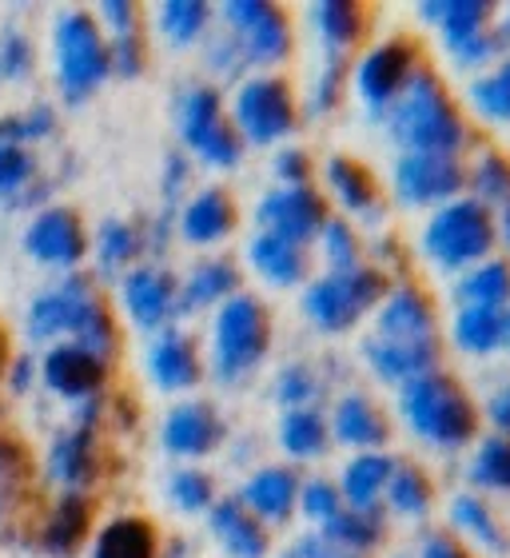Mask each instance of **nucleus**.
I'll list each match as a JSON object with an SVG mask.
<instances>
[{
  "label": "nucleus",
  "mask_w": 510,
  "mask_h": 558,
  "mask_svg": "<svg viewBox=\"0 0 510 558\" xmlns=\"http://www.w3.org/2000/svg\"><path fill=\"white\" fill-rule=\"evenodd\" d=\"M459 291H463L466 307H499L510 295V268L499 264V259H495V264H483V268L463 279Z\"/></svg>",
  "instance_id": "nucleus-34"
},
{
  "label": "nucleus",
  "mask_w": 510,
  "mask_h": 558,
  "mask_svg": "<svg viewBox=\"0 0 510 558\" xmlns=\"http://www.w3.org/2000/svg\"><path fill=\"white\" fill-rule=\"evenodd\" d=\"M387 490H391L394 507L406 511V514H423L430 507V483H427L423 471H411V466L394 471L391 483H387Z\"/></svg>",
  "instance_id": "nucleus-39"
},
{
  "label": "nucleus",
  "mask_w": 510,
  "mask_h": 558,
  "mask_svg": "<svg viewBox=\"0 0 510 558\" xmlns=\"http://www.w3.org/2000/svg\"><path fill=\"white\" fill-rule=\"evenodd\" d=\"M495 244V223L478 199H459L430 220L427 252L439 268H459L471 259H483Z\"/></svg>",
  "instance_id": "nucleus-3"
},
{
  "label": "nucleus",
  "mask_w": 510,
  "mask_h": 558,
  "mask_svg": "<svg viewBox=\"0 0 510 558\" xmlns=\"http://www.w3.org/2000/svg\"><path fill=\"white\" fill-rule=\"evenodd\" d=\"M336 435L351 447H379L387 439V418L363 396H351L336 411Z\"/></svg>",
  "instance_id": "nucleus-21"
},
{
  "label": "nucleus",
  "mask_w": 510,
  "mask_h": 558,
  "mask_svg": "<svg viewBox=\"0 0 510 558\" xmlns=\"http://www.w3.org/2000/svg\"><path fill=\"white\" fill-rule=\"evenodd\" d=\"M471 478L483 487L510 490V439H490L478 447L475 463H471Z\"/></svg>",
  "instance_id": "nucleus-36"
},
{
  "label": "nucleus",
  "mask_w": 510,
  "mask_h": 558,
  "mask_svg": "<svg viewBox=\"0 0 510 558\" xmlns=\"http://www.w3.org/2000/svg\"><path fill=\"white\" fill-rule=\"evenodd\" d=\"M423 12L439 21L442 36H447L451 48H463L466 40L483 36V21L490 16L487 4H430V9H423Z\"/></svg>",
  "instance_id": "nucleus-29"
},
{
  "label": "nucleus",
  "mask_w": 510,
  "mask_h": 558,
  "mask_svg": "<svg viewBox=\"0 0 510 558\" xmlns=\"http://www.w3.org/2000/svg\"><path fill=\"white\" fill-rule=\"evenodd\" d=\"M454 339L466 351H495L502 343V312L499 307H463L454 319Z\"/></svg>",
  "instance_id": "nucleus-28"
},
{
  "label": "nucleus",
  "mask_w": 510,
  "mask_h": 558,
  "mask_svg": "<svg viewBox=\"0 0 510 558\" xmlns=\"http://www.w3.org/2000/svg\"><path fill=\"white\" fill-rule=\"evenodd\" d=\"M279 439H283V447H288L291 454L312 459V454H319L327 447V427H324V418L315 415V411L295 408V411H288V418H283Z\"/></svg>",
  "instance_id": "nucleus-31"
},
{
  "label": "nucleus",
  "mask_w": 510,
  "mask_h": 558,
  "mask_svg": "<svg viewBox=\"0 0 510 558\" xmlns=\"http://www.w3.org/2000/svg\"><path fill=\"white\" fill-rule=\"evenodd\" d=\"M124 256H132V235H127V228H105V259L117 264Z\"/></svg>",
  "instance_id": "nucleus-52"
},
{
  "label": "nucleus",
  "mask_w": 510,
  "mask_h": 558,
  "mask_svg": "<svg viewBox=\"0 0 510 558\" xmlns=\"http://www.w3.org/2000/svg\"><path fill=\"white\" fill-rule=\"evenodd\" d=\"M423 558H466V550L459 543H451V538H430Z\"/></svg>",
  "instance_id": "nucleus-53"
},
{
  "label": "nucleus",
  "mask_w": 510,
  "mask_h": 558,
  "mask_svg": "<svg viewBox=\"0 0 510 558\" xmlns=\"http://www.w3.org/2000/svg\"><path fill=\"white\" fill-rule=\"evenodd\" d=\"M303 511L312 514V519H324V523H331V519L343 511L339 490L331 487V483H312V487L303 490Z\"/></svg>",
  "instance_id": "nucleus-45"
},
{
  "label": "nucleus",
  "mask_w": 510,
  "mask_h": 558,
  "mask_svg": "<svg viewBox=\"0 0 510 558\" xmlns=\"http://www.w3.org/2000/svg\"><path fill=\"white\" fill-rule=\"evenodd\" d=\"M502 343L510 348V315H502Z\"/></svg>",
  "instance_id": "nucleus-55"
},
{
  "label": "nucleus",
  "mask_w": 510,
  "mask_h": 558,
  "mask_svg": "<svg viewBox=\"0 0 510 558\" xmlns=\"http://www.w3.org/2000/svg\"><path fill=\"white\" fill-rule=\"evenodd\" d=\"M28 156L21 148H9V144H0V187H12L21 184L24 175H28Z\"/></svg>",
  "instance_id": "nucleus-49"
},
{
  "label": "nucleus",
  "mask_w": 510,
  "mask_h": 558,
  "mask_svg": "<svg viewBox=\"0 0 510 558\" xmlns=\"http://www.w3.org/2000/svg\"><path fill=\"white\" fill-rule=\"evenodd\" d=\"M411 69H415V48L406 45V40H391V45L375 48L360 69V93L372 105H387L411 81Z\"/></svg>",
  "instance_id": "nucleus-13"
},
{
  "label": "nucleus",
  "mask_w": 510,
  "mask_h": 558,
  "mask_svg": "<svg viewBox=\"0 0 510 558\" xmlns=\"http://www.w3.org/2000/svg\"><path fill=\"white\" fill-rule=\"evenodd\" d=\"M471 100H475L478 112H487L490 120H510V60L495 76H487V81H478L475 88H471Z\"/></svg>",
  "instance_id": "nucleus-40"
},
{
  "label": "nucleus",
  "mask_w": 510,
  "mask_h": 558,
  "mask_svg": "<svg viewBox=\"0 0 510 558\" xmlns=\"http://www.w3.org/2000/svg\"><path fill=\"white\" fill-rule=\"evenodd\" d=\"M276 172L288 180V187H307V160H303V151H283L276 160Z\"/></svg>",
  "instance_id": "nucleus-50"
},
{
  "label": "nucleus",
  "mask_w": 510,
  "mask_h": 558,
  "mask_svg": "<svg viewBox=\"0 0 510 558\" xmlns=\"http://www.w3.org/2000/svg\"><path fill=\"white\" fill-rule=\"evenodd\" d=\"M57 52H60V76L72 93H88L100 76L108 72V52L96 36L93 21L84 16H69L57 33Z\"/></svg>",
  "instance_id": "nucleus-9"
},
{
  "label": "nucleus",
  "mask_w": 510,
  "mask_h": 558,
  "mask_svg": "<svg viewBox=\"0 0 510 558\" xmlns=\"http://www.w3.org/2000/svg\"><path fill=\"white\" fill-rule=\"evenodd\" d=\"M228 16L235 21V28H240L247 52H252L255 60L276 64L291 48L288 24H283L276 4H228Z\"/></svg>",
  "instance_id": "nucleus-12"
},
{
  "label": "nucleus",
  "mask_w": 510,
  "mask_h": 558,
  "mask_svg": "<svg viewBox=\"0 0 510 558\" xmlns=\"http://www.w3.org/2000/svg\"><path fill=\"white\" fill-rule=\"evenodd\" d=\"M235 117H240V129L255 144H267V140H279L283 132H291L295 124V108H291L288 84L283 81H252L235 100Z\"/></svg>",
  "instance_id": "nucleus-8"
},
{
  "label": "nucleus",
  "mask_w": 510,
  "mask_h": 558,
  "mask_svg": "<svg viewBox=\"0 0 510 558\" xmlns=\"http://www.w3.org/2000/svg\"><path fill=\"white\" fill-rule=\"evenodd\" d=\"M204 21H208V4H192V0L163 4V28L172 40H192L204 28Z\"/></svg>",
  "instance_id": "nucleus-42"
},
{
  "label": "nucleus",
  "mask_w": 510,
  "mask_h": 558,
  "mask_svg": "<svg viewBox=\"0 0 510 558\" xmlns=\"http://www.w3.org/2000/svg\"><path fill=\"white\" fill-rule=\"evenodd\" d=\"M247 511L264 514V519H288L291 502H295V475L288 471H264L255 475L244 490Z\"/></svg>",
  "instance_id": "nucleus-23"
},
{
  "label": "nucleus",
  "mask_w": 510,
  "mask_h": 558,
  "mask_svg": "<svg viewBox=\"0 0 510 558\" xmlns=\"http://www.w3.org/2000/svg\"><path fill=\"white\" fill-rule=\"evenodd\" d=\"M52 466H57V475L64 478V483L88 478V439H84V435H72V439L60 442L57 454H52Z\"/></svg>",
  "instance_id": "nucleus-43"
},
{
  "label": "nucleus",
  "mask_w": 510,
  "mask_h": 558,
  "mask_svg": "<svg viewBox=\"0 0 510 558\" xmlns=\"http://www.w3.org/2000/svg\"><path fill=\"white\" fill-rule=\"evenodd\" d=\"M151 555H156V531L144 519H120L96 543V558H151Z\"/></svg>",
  "instance_id": "nucleus-25"
},
{
  "label": "nucleus",
  "mask_w": 510,
  "mask_h": 558,
  "mask_svg": "<svg viewBox=\"0 0 510 558\" xmlns=\"http://www.w3.org/2000/svg\"><path fill=\"white\" fill-rule=\"evenodd\" d=\"M339 84H343V60L331 57V64H327V72H324V81L315 84V108H319V112H327V108L339 100Z\"/></svg>",
  "instance_id": "nucleus-48"
},
{
  "label": "nucleus",
  "mask_w": 510,
  "mask_h": 558,
  "mask_svg": "<svg viewBox=\"0 0 510 558\" xmlns=\"http://www.w3.org/2000/svg\"><path fill=\"white\" fill-rule=\"evenodd\" d=\"M324 240H327V256H331V264L351 271V264H355V235H351L348 223L331 220L324 228Z\"/></svg>",
  "instance_id": "nucleus-46"
},
{
  "label": "nucleus",
  "mask_w": 510,
  "mask_h": 558,
  "mask_svg": "<svg viewBox=\"0 0 510 558\" xmlns=\"http://www.w3.org/2000/svg\"><path fill=\"white\" fill-rule=\"evenodd\" d=\"M267 336H271V327H267L264 303L252 295H235L216 319V367L223 375L252 367L264 355Z\"/></svg>",
  "instance_id": "nucleus-5"
},
{
  "label": "nucleus",
  "mask_w": 510,
  "mask_h": 558,
  "mask_svg": "<svg viewBox=\"0 0 510 558\" xmlns=\"http://www.w3.org/2000/svg\"><path fill=\"white\" fill-rule=\"evenodd\" d=\"M184 136L192 148H199L211 163L240 160V136L232 124H223L216 93H192L184 105Z\"/></svg>",
  "instance_id": "nucleus-11"
},
{
  "label": "nucleus",
  "mask_w": 510,
  "mask_h": 558,
  "mask_svg": "<svg viewBox=\"0 0 510 558\" xmlns=\"http://www.w3.org/2000/svg\"><path fill=\"white\" fill-rule=\"evenodd\" d=\"M394 187L406 204H435L463 187V163L435 151H406L394 168Z\"/></svg>",
  "instance_id": "nucleus-7"
},
{
  "label": "nucleus",
  "mask_w": 510,
  "mask_h": 558,
  "mask_svg": "<svg viewBox=\"0 0 510 558\" xmlns=\"http://www.w3.org/2000/svg\"><path fill=\"white\" fill-rule=\"evenodd\" d=\"M252 264L264 271L271 283H283V288H288V283H300V279L307 276V252H303L300 244H291V240L271 235V232H264L252 244Z\"/></svg>",
  "instance_id": "nucleus-20"
},
{
  "label": "nucleus",
  "mask_w": 510,
  "mask_h": 558,
  "mask_svg": "<svg viewBox=\"0 0 510 558\" xmlns=\"http://www.w3.org/2000/svg\"><path fill=\"white\" fill-rule=\"evenodd\" d=\"M235 288V268L232 264H208V268H199L196 276H192V288H187V303H208L216 300V295H223V291Z\"/></svg>",
  "instance_id": "nucleus-41"
},
{
  "label": "nucleus",
  "mask_w": 510,
  "mask_h": 558,
  "mask_svg": "<svg viewBox=\"0 0 510 558\" xmlns=\"http://www.w3.org/2000/svg\"><path fill=\"white\" fill-rule=\"evenodd\" d=\"M391 475H394V463L387 454H360L343 471V495L351 499V507H372L379 499V490L391 483Z\"/></svg>",
  "instance_id": "nucleus-24"
},
{
  "label": "nucleus",
  "mask_w": 510,
  "mask_h": 558,
  "mask_svg": "<svg viewBox=\"0 0 510 558\" xmlns=\"http://www.w3.org/2000/svg\"><path fill=\"white\" fill-rule=\"evenodd\" d=\"M319 33L331 40V45H351L355 36L363 33V9L360 4H319L312 9Z\"/></svg>",
  "instance_id": "nucleus-37"
},
{
  "label": "nucleus",
  "mask_w": 510,
  "mask_h": 558,
  "mask_svg": "<svg viewBox=\"0 0 510 558\" xmlns=\"http://www.w3.org/2000/svg\"><path fill=\"white\" fill-rule=\"evenodd\" d=\"M327 175H331L336 196L343 199L351 211H367L375 204V180H372V172H367L363 163L348 160V156H339V160H331Z\"/></svg>",
  "instance_id": "nucleus-30"
},
{
  "label": "nucleus",
  "mask_w": 510,
  "mask_h": 558,
  "mask_svg": "<svg viewBox=\"0 0 510 558\" xmlns=\"http://www.w3.org/2000/svg\"><path fill=\"white\" fill-rule=\"evenodd\" d=\"M175 499L184 511H199V507H208L211 502V483L196 471H184V475H175Z\"/></svg>",
  "instance_id": "nucleus-47"
},
{
  "label": "nucleus",
  "mask_w": 510,
  "mask_h": 558,
  "mask_svg": "<svg viewBox=\"0 0 510 558\" xmlns=\"http://www.w3.org/2000/svg\"><path fill=\"white\" fill-rule=\"evenodd\" d=\"M220 435H223V427H220V418L211 415V408H180L168 418V427H163L168 447L180 454L211 451V447L220 442Z\"/></svg>",
  "instance_id": "nucleus-17"
},
{
  "label": "nucleus",
  "mask_w": 510,
  "mask_h": 558,
  "mask_svg": "<svg viewBox=\"0 0 510 558\" xmlns=\"http://www.w3.org/2000/svg\"><path fill=\"white\" fill-rule=\"evenodd\" d=\"M391 129L411 151H435V156H454V148L466 140L463 120L454 117V108L447 105V96L430 72L406 84Z\"/></svg>",
  "instance_id": "nucleus-1"
},
{
  "label": "nucleus",
  "mask_w": 510,
  "mask_h": 558,
  "mask_svg": "<svg viewBox=\"0 0 510 558\" xmlns=\"http://www.w3.org/2000/svg\"><path fill=\"white\" fill-rule=\"evenodd\" d=\"M382 291H387V276H379V271H339V276L312 283L307 315L327 331H343L360 319V312H367L379 300Z\"/></svg>",
  "instance_id": "nucleus-4"
},
{
  "label": "nucleus",
  "mask_w": 510,
  "mask_h": 558,
  "mask_svg": "<svg viewBox=\"0 0 510 558\" xmlns=\"http://www.w3.org/2000/svg\"><path fill=\"white\" fill-rule=\"evenodd\" d=\"M439 360L435 339H391V343H372V363L382 379L411 384L418 375H427Z\"/></svg>",
  "instance_id": "nucleus-14"
},
{
  "label": "nucleus",
  "mask_w": 510,
  "mask_h": 558,
  "mask_svg": "<svg viewBox=\"0 0 510 558\" xmlns=\"http://www.w3.org/2000/svg\"><path fill=\"white\" fill-rule=\"evenodd\" d=\"M232 223H235V208L223 192H204V196L184 211V235L196 240V244H211V240L228 235Z\"/></svg>",
  "instance_id": "nucleus-22"
},
{
  "label": "nucleus",
  "mask_w": 510,
  "mask_h": 558,
  "mask_svg": "<svg viewBox=\"0 0 510 558\" xmlns=\"http://www.w3.org/2000/svg\"><path fill=\"white\" fill-rule=\"evenodd\" d=\"M28 490V454L16 442H0V511L21 507Z\"/></svg>",
  "instance_id": "nucleus-35"
},
{
  "label": "nucleus",
  "mask_w": 510,
  "mask_h": 558,
  "mask_svg": "<svg viewBox=\"0 0 510 558\" xmlns=\"http://www.w3.org/2000/svg\"><path fill=\"white\" fill-rule=\"evenodd\" d=\"M28 252L36 259H48V264H72V259H81L84 235L76 216L72 211H48V216H40L33 223V232H28Z\"/></svg>",
  "instance_id": "nucleus-15"
},
{
  "label": "nucleus",
  "mask_w": 510,
  "mask_h": 558,
  "mask_svg": "<svg viewBox=\"0 0 510 558\" xmlns=\"http://www.w3.org/2000/svg\"><path fill=\"white\" fill-rule=\"evenodd\" d=\"M502 235L510 240V204H507V216H502Z\"/></svg>",
  "instance_id": "nucleus-56"
},
{
  "label": "nucleus",
  "mask_w": 510,
  "mask_h": 558,
  "mask_svg": "<svg viewBox=\"0 0 510 558\" xmlns=\"http://www.w3.org/2000/svg\"><path fill=\"white\" fill-rule=\"evenodd\" d=\"M124 295L139 324H160L163 315H168V303H172V283L156 276V271H136V276L127 279Z\"/></svg>",
  "instance_id": "nucleus-26"
},
{
  "label": "nucleus",
  "mask_w": 510,
  "mask_h": 558,
  "mask_svg": "<svg viewBox=\"0 0 510 558\" xmlns=\"http://www.w3.org/2000/svg\"><path fill=\"white\" fill-rule=\"evenodd\" d=\"M259 220L267 223L271 235H283L291 244H303L319 228H327V208L324 199L315 196V192H307V187H279V192H271L264 199Z\"/></svg>",
  "instance_id": "nucleus-10"
},
{
  "label": "nucleus",
  "mask_w": 510,
  "mask_h": 558,
  "mask_svg": "<svg viewBox=\"0 0 510 558\" xmlns=\"http://www.w3.org/2000/svg\"><path fill=\"white\" fill-rule=\"evenodd\" d=\"M490 418H495V423L510 435V387L495 396V403H490Z\"/></svg>",
  "instance_id": "nucleus-54"
},
{
  "label": "nucleus",
  "mask_w": 510,
  "mask_h": 558,
  "mask_svg": "<svg viewBox=\"0 0 510 558\" xmlns=\"http://www.w3.org/2000/svg\"><path fill=\"white\" fill-rule=\"evenodd\" d=\"M151 375H156L163 387L196 384L199 363H196L192 343H187V339H175V336L163 339V343H156V351H151Z\"/></svg>",
  "instance_id": "nucleus-27"
},
{
  "label": "nucleus",
  "mask_w": 510,
  "mask_h": 558,
  "mask_svg": "<svg viewBox=\"0 0 510 558\" xmlns=\"http://www.w3.org/2000/svg\"><path fill=\"white\" fill-rule=\"evenodd\" d=\"M211 526H216V535L235 558H259L267 550V535L264 526L255 523V514L240 502H220L216 514H211Z\"/></svg>",
  "instance_id": "nucleus-18"
},
{
  "label": "nucleus",
  "mask_w": 510,
  "mask_h": 558,
  "mask_svg": "<svg viewBox=\"0 0 510 558\" xmlns=\"http://www.w3.org/2000/svg\"><path fill=\"white\" fill-rule=\"evenodd\" d=\"M475 187L483 192V196H490V199H507V204H510V163H507V160H499V156H487V160L478 163Z\"/></svg>",
  "instance_id": "nucleus-44"
},
{
  "label": "nucleus",
  "mask_w": 510,
  "mask_h": 558,
  "mask_svg": "<svg viewBox=\"0 0 510 558\" xmlns=\"http://www.w3.org/2000/svg\"><path fill=\"white\" fill-rule=\"evenodd\" d=\"M81 331L88 351L93 348H105L108 339H112V327H108V315L100 312V303L88 300V291L81 283H72V288L57 291V295H48L33 307V331L36 336H52V331Z\"/></svg>",
  "instance_id": "nucleus-6"
},
{
  "label": "nucleus",
  "mask_w": 510,
  "mask_h": 558,
  "mask_svg": "<svg viewBox=\"0 0 510 558\" xmlns=\"http://www.w3.org/2000/svg\"><path fill=\"white\" fill-rule=\"evenodd\" d=\"M312 391H315V384H312V375L307 372H288L283 375V384H279V396L288 399V403H303Z\"/></svg>",
  "instance_id": "nucleus-51"
},
{
  "label": "nucleus",
  "mask_w": 510,
  "mask_h": 558,
  "mask_svg": "<svg viewBox=\"0 0 510 558\" xmlns=\"http://www.w3.org/2000/svg\"><path fill=\"white\" fill-rule=\"evenodd\" d=\"M88 519H93V507L84 499H64L52 514V523H48V547L57 550V555H69L76 550V543L84 538L88 531Z\"/></svg>",
  "instance_id": "nucleus-33"
},
{
  "label": "nucleus",
  "mask_w": 510,
  "mask_h": 558,
  "mask_svg": "<svg viewBox=\"0 0 510 558\" xmlns=\"http://www.w3.org/2000/svg\"><path fill=\"white\" fill-rule=\"evenodd\" d=\"M454 519H459V526H466V531H471V535H475L478 543H483V547L507 550L502 526L495 523V514H490L478 499H459V502H454Z\"/></svg>",
  "instance_id": "nucleus-38"
},
{
  "label": "nucleus",
  "mask_w": 510,
  "mask_h": 558,
  "mask_svg": "<svg viewBox=\"0 0 510 558\" xmlns=\"http://www.w3.org/2000/svg\"><path fill=\"white\" fill-rule=\"evenodd\" d=\"M379 331L391 339H430L435 315H430L427 295H418V291H411V288L391 295V303H387L379 315Z\"/></svg>",
  "instance_id": "nucleus-19"
},
{
  "label": "nucleus",
  "mask_w": 510,
  "mask_h": 558,
  "mask_svg": "<svg viewBox=\"0 0 510 558\" xmlns=\"http://www.w3.org/2000/svg\"><path fill=\"white\" fill-rule=\"evenodd\" d=\"M0 367H4V336H0Z\"/></svg>",
  "instance_id": "nucleus-57"
},
{
  "label": "nucleus",
  "mask_w": 510,
  "mask_h": 558,
  "mask_svg": "<svg viewBox=\"0 0 510 558\" xmlns=\"http://www.w3.org/2000/svg\"><path fill=\"white\" fill-rule=\"evenodd\" d=\"M379 531V514L372 507H351V511H339L327 523V543H336V547H375Z\"/></svg>",
  "instance_id": "nucleus-32"
},
{
  "label": "nucleus",
  "mask_w": 510,
  "mask_h": 558,
  "mask_svg": "<svg viewBox=\"0 0 510 558\" xmlns=\"http://www.w3.org/2000/svg\"><path fill=\"white\" fill-rule=\"evenodd\" d=\"M45 375L48 384L57 387V391H64V396H88L105 379V363L88 348H57L48 355Z\"/></svg>",
  "instance_id": "nucleus-16"
},
{
  "label": "nucleus",
  "mask_w": 510,
  "mask_h": 558,
  "mask_svg": "<svg viewBox=\"0 0 510 558\" xmlns=\"http://www.w3.org/2000/svg\"><path fill=\"white\" fill-rule=\"evenodd\" d=\"M403 415L406 423L418 430V435H427L435 442H466L475 435L478 418L475 408H471V399L454 387L451 375H418L411 384L403 387Z\"/></svg>",
  "instance_id": "nucleus-2"
}]
</instances>
